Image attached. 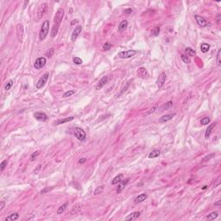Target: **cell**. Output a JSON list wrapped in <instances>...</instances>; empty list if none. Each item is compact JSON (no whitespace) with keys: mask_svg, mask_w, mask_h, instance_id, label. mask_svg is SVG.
I'll return each mask as SVG.
<instances>
[{"mask_svg":"<svg viewBox=\"0 0 221 221\" xmlns=\"http://www.w3.org/2000/svg\"><path fill=\"white\" fill-rule=\"evenodd\" d=\"M137 75L140 78H142V79H144V78L147 76V70H146V68H145V67H140V68H138V70H137Z\"/></svg>","mask_w":221,"mask_h":221,"instance_id":"cell-20","label":"cell"},{"mask_svg":"<svg viewBox=\"0 0 221 221\" xmlns=\"http://www.w3.org/2000/svg\"><path fill=\"white\" fill-rule=\"evenodd\" d=\"M7 164H8V160H4L2 162H1V164H0V169H1V171H3V170L5 168Z\"/></svg>","mask_w":221,"mask_h":221,"instance_id":"cell-42","label":"cell"},{"mask_svg":"<svg viewBox=\"0 0 221 221\" xmlns=\"http://www.w3.org/2000/svg\"><path fill=\"white\" fill-rule=\"evenodd\" d=\"M175 116V113H170V114H167V115H164L159 119L161 123H165V122H168V121L171 120Z\"/></svg>","mask_w":221,"mask_h":221,"instance_id":"cell-17","label":"cell"},{"mask_svg":"<svg viewBox=\"0 0 221 221\" xmlns=\"http://www.w3.org/2000/svg\"><path fill=\"white\" fill-rule=\"evenodd\" d=\"M186 52H187V55H189V56H194V55H196V52L193 48H191V47H187L186 48Z\"/></svg>","mask_w":221,"mask_h":221,"instance_id":"cell-31","label":"cell"},{"mask_svg":"<svg viewBox=\"0 0 221 221\" xmlns=\"http://www.w3.org/2000/svg\"><path fill=\"white\" fill-rule=\"evenodd\" d=\"M54 51H55V49H54V47H50L49 48V51L47 52V54H46V55H47V57L50 58L52 56V55H54Z\"/></svg>","mask_w":221,"mask_h":221,"instance_id":"cell-44","label":"cell"},{"mask_svg":"<svg viewBox=\"0 0 221 221\" xmlns=\"http://www.w3.org/2000/svg\"><path fill=\"white\" fill-rule=\"evenodd\" d=\"M214 205H217V206H220V200H218L217 202L214 203Z\"/></svg>","mask_w":221,"mask_h":221,"instance_id":"cell-52","label":"cell"},{"mask_svg":"<svg viewBox=\"0 0 221 221\" xmlns=\"http://www.w3.org/2000/svg\"><path fill=\"white\" fill-rule=\"evenodd\" d=\"M206 188H207V186H204L203 188H202V189L204 190V189H206Z\"/></svg>","mask_w":221,"mask_h":221,"instance_id":"cell-55","label":"cell"},{"mask_svg":"<svg viewBox=\"0 0 221 221\" xmlns=\"http://www.w3.org/2000/svg\"><path fill=\"white\" fill-rule=\"evenodd\" d=\"M39 154H40V152L39 151H36V152H34L33 154L30 156V162H33V161H35V159H36V157H37L38 156H39Z\"/></svg>","mask_w":221,"mask_h":221,"instance_id":"cell-39","label":"cell"},{"mask_svg":"<svg viewBox=\"0 0 221 221\" xmlns=\"http://www.w3.org/2000/svg\"><path fill=\"white\" fill-rule=\"evenodd\" d=\"M122 181H123V174H118V175H117L116 177L113 178V180L111 181V184H112V185H116V184H118V183H120Z\"/></svg>","mask_w":221,"mask_h":221,"instance_id":"cell-23","label":"cell"},{"mask_svg":"<svg viewBox=\"0 0 221 221\" xmlns=\"http://www.w3.org/2000/svg\"><path fill=\"white\" fill-rule=\"evenodd\" d=\"M215 125H216V124H210L209 126L207 127L206 130H205V139H207V138L210 136V135H211L212 131H213V128L215 127Z\"/></svg>","mask_w":221,"mask_h":221,"instance_id":"cell-21","label":"cell"},{"mask_svg":"<svg viewBox=\"0 0 221 221\" xmlns=\"http://www.w3.org/2000/svg\"><path fill=\"white\" fill-rule=\"evenodd\" d=\"M67 206V203H65V204H63L62 205H61V206H60L57 210V214H61V213H63L64 212H65Z\"/></svg>","mask_w":221,"mask_h":221,"instance_id":"cell-29","label":"cell"},{"mask_svg":"<svg viewBox=\"0 0 221 221\" xmlns=\"http://www.w3.org/2000/svg\"><path fill=\"white\" fill-rule=\"evenodd\" d=\"M63 16H64V10L62 8H59L57 10V11H56V13H55V16H54V24L60 26L61 21L63 19Z\"/></svg>","mask_w":221,"mask_h":221,"instance_id":"cell-3","label":"cell"},{"mask_svg":"<svg viewBox=\"0 0 221 221\" xmlns=\"http://www.w3.org/2000/svg\"><path fill=\"white\" fill-rule=\"evenodd\" d=\"M19 218V215H18V213H12V214H10V215H9L8 217H6L5 220L6 221H14V220H16V219Z\"/></svg>","mask_w":221,"mask_h":221,"instance_id":"cell-26","label":"cell"},{"mask_svg":"<svg viewBox=\"0 0 221 221\" xmlns=\"http://www.w3.org/2000/svg\"><path fill=\"white\" fill-rule=\"evenodd\" d=\"M220 17H221V15H220V14H219V15L217 16V23H218V24H219V23H220Z\"/></svg>","mask_w":221,"mask_h":221,"instance_id":"cell-50","label":"cell"},{"mask_svg":"<svg viewBox=\"0 0 221 221\" xmlns=\"http://www.w3.org/2000/svg\"><path fill=\"white\" fill-rule=\"evenodd\" d=\"M218 215H219L218 212H213V213H210L208 216H206L205 219H206V220H214L215 219H217Z\"/></svg>","mask_w":221,"mask_h":221,"instance_id":"cell-25","label":"cell"},{"mask_svg":"<svg viewBox=\"0 0 221 221\" xmlns=\"http://www.w3.org/2000/svg\"><path fill=\"white\" fill-rule=\"evenodd\" d=\"M4 205H5V203H4V200H1V205H0V211H2V210L4 209Z\"/></svg>","mask_w":221,"mask_h":221,"instance_id":"cell-47","label":"cell"},{"mask_svg":"<svg viewBox=\"0 0 221 221\" xmlns=\"http://www.w3.org/2000/svg\"><path fill=\"white\" fill-rule=\"evenodd\" d=\"M152 35L155 36H157L158 35H159V33H160V28L159 27H155L153 30H152Z\"/></svg>","mask_w":221,"mask_h":221,"instance_id":"cell-37","label":"cell"},{"mask_svg":"<svg viewBox=\"0 0 221 221\" xmlns=\"http://www.w3.org/2000/svg\"><path fill=\"white\" fill-rule=\"evenodd\" d=\"M157 105H158L157 104H156V105H154V107H153V108H152V109H150V111H148V112H147L145 115H149V114H150V113H153V112H154L155 110H156V108H157Z\"/></svg>","mask_w":221,"mask_h":221,"instance_id":"cell-46","label":"cell"},{"mask_svg":"<svg viewBox=\"0 0 221 221\" xmlns=\"http://www.w3.org/2000/svg\"><path fill=\"white\" fill-rule=\"evenodd\" d=\"M194 18H195V21H196V23L198 24V25L200 26V27L205 28V27H207V26L210 25L209 22H208V21H207L205 17H203L202 16L195 15V16H194Z\"/></svg>","mask_w":221,"mask_h":221,"instance_id":"cell-7","label":"cell"},{"mask_svg":"<svg viewBox=\"0 0 221 221\" xmlns=\"http://www.w3.org/2000/svg\"><path fill=\"white\" fill-rule=\"evenodd\" d=\"M86 161H87V159H86V158H81V159H79V164L84 163V162H86Z\"/></svg>","mask_w":221,"mask_h":221,"instance_id":"cell-49","label":"cell"},{"mask_svg":"<svg viewBox=\"0 0 221 221\" xmlns=\"http://www.w3.org/2000/svg\"><path fill=\"white\" fill-rule=\"evenodd\" d=\"M147 197H148V195H147V193H141V194H139V195H138L137 197L135 198V199H134V203H136V204L141 203V202L144 201V200H145V199H147Z\"/></svg>","mask_w":221,"mask_h":221,"instance_id":"cell-15","label":"cell"},{"mask_svg":"<svg viewBox=\"0 0 221 221\" xmlns=\"http://www.w3.org/2000/svg\"><path fill=\"white\" fill-rule=\"evenodd\" d=\"M47 63V60L45 57H39L36 60L35 63H34V67L36 69H41L44 67Z\"/></svg>","mask_w":221,"mask_h":221,"instance_id":"cell-9","label":"cell"},{"mask_svg":"<svg viewBox=\"0 0 221 221\" xmlns=\"http://www.w3.org/2000/svg\"><path fill=\"white\" fill-rule=\"evenodd\" d=\"M48 30H49V21H44L41 27V30L39 32V38L41 41H43L47 36V33H48Z\"/></svg>","mask_w":221,"mask_h":221,"instance_id":"cell-1","label":"cell"},{"mask_svg":"<svg viewBox=\"0 0 221 221\" xmlns=\"http://www.w3.org/2000/svg\"><path fill=\"white\" fill-rule=\"evenodd\" d=\"M128 182H129V179H126L125 181H122V182H120V184L118 186V188H117V193H120L121 192L123 191V189L124 188L125 185H126Z\"/></svg>","mask_w":221,"mask_h":221,"instance_id":"cell-19","label":"cell"},{"mask_svg":"<svg viewBox=\"0 0 221 221\" xmlns=\"http://www.w3.org/2000/svg\"><path fill=\"white\" fill-rule=\"evenodd\" d=\"M131 12H132V9H130V8L126 9V10H124V13L125 14H130Z\"/></svg>","mask_w":221,"mask_h":221,"instance_id":"cell-48","label":"cell"},{"mask_svg":"<svg viewBox=\"0 0 221 221\" xmlns=\"http://www.w3.org/2000/svg\"><path fill=\"white\" fill-rule=\"evenodd\" d=\"M210 118H208V117H205V118H203L200 119V124H202V125H206V124H208L210 123Z\"/></svg>","mask_w":221,"mask_h":221,"instance_id":"cell-33","label":"cell"},{"mask_svg":"<svg viewBox=\"0 0 221 221\" xmlns=\"http://www.w3.org/2000/svg\"><path fill=\"white\" fill-rule=\"evenodd\" d=\"M74 93H75V91H73V90L67 91V92H66V93L63 94V98H67V97H70V96H72L73 94H74Z\"/></svg>","mask_w":221,"mask_h":221,"instance_id":"cell-41","label":"cell"},{"mask_svg":"<svg viewBox=\"0 0 221 221\" xmlns=\"http://www.w3.org/2000/svg\"><path fill=\"white\" fill-rule=\"evenodd\" d=\"M104 188H105V186H99V187H97V188L94 190L95 195H97V194H100V193L104 191Z\"/></svg>","mask_w":221,"mask_h":221,"instance_id":"cell-32","label":"cell"},{"mask_svg":"<svg viewBox=\"0 0 221 221\" xmlns=\"http://www.w3.org/2000/svg\"><path fill=\"white\" fill-rule=\"evenodd\" d=\"M81 209H82V205H81V204H77V205H75L72 208V210L70 211V214H71V215L78 214V213H80Z\"/></svg>","mask_w":221,"mask_h":221,"instance_id":"cell-16","label":"cell"},{"mask_svg":"<svg viewBox=\"0 0 221 221\" xmlns=\"http://www.w3.org/2000/svg\"><path fill=\"white\" fill-rule=\"evenodd\" d=\"M34 118L38 121H41V122H45L47 120V114H45L44 112L41 111H36L34 113Z\"/></svg>","mask_w":221,"mask_h":221,"instance_id":"cell-10","label":"cell"},{"mask_svg":"<svg viewBox=\"0 0 221 221\" xmlns=\"http://www.w3.org/2000/svg\"><path fill=\"white\" fill-rule=\"evenodd\" d=\"M47 8H48V5H47V3H42L41 4H40L39 7L37 8V12H36L38 19H41L45 15L47 10Z\"/></svg>","mask_w":221,"mask_h":221,"instance_id":"cell-4","label":"cell"},{"mask_svg":"<svg viewBox=\"0 0 221 221\" xmlns=\"http://www.w3.org/2000/svg\"><path fill=\"white\" fill-rule=\"evenodd\" d=\"M81 31H82V26L79 25V26H77V27L75 28L74 30H73V33H72L71 41H76V39L78 38V36H79V35L80 34Z\"/></svg>","mask_w":221,"mask_h":221,"instance_id":"cell-12","label":"cell"},{"mask_svg":"<svg viewBox=\"0 0 221 221\" xmlns=\"http://www.w3.org/2000/svg\"><path fill=\"white\" fill-rule=\"evenodd\" d=\"M160 154H161V151L159 150H152L150 154H149V158L158 157V156H160Z\"/></svg>","mask_w":221,"mask_h":221,"instance_id":"cell-24","label":"cell"},{"mask_svg":"<svg viewBox=\"0 0 221 221\" xmlns=\"http://www.w3.org/2000/svg\"><path fill=\"white\" fill-rule=\"evenodd\" d=\"M210 48V45L208 43H202L200 46V50L202 53H206Z\"/></svg>","mask_w":221,"mask_h":221,"instance_id":"cell-28","label":"cell"},{"mask_svg":"<svg viewBox=\"0 0 221 221\" xmlns=\"http://www.w3.org/2000/svg\"><path fill=\"white\" fill-rule=\"evenodd\" d=\"M73 61L75 64H77V65H80V64H82V62H83L82 59L79 57H74L73 59Z\"/></svg>","mask_w":221,"mask_h":221,"instance_id":"cell-40","label":"cell"},{"mask_svg":"<svg viewBox=\"0 0 221 221\" xmlns=\"http://www.w3.org/2000/svg\"><path fill=\"white\" fill-rule=\"evenodd\" d=\"M220 54H221V49L219 48V50H218V53H217V60H216V61H217V66L218 67H220V63H221V61H220Z\"/></svg>","mask_w":221,"mask_h":221,"instance_id":"cell-36","label":"cell"},{"mask_svg":"<svg viewBox=\"0 0 221 221\" xmlns=\"http://www.w3.org/2000/svg\"><path fill=\"white\" fill-rule=\"evenodd\" d=\"M172 105H173V102H172V101H168V102H167L166 104H164V105L162 106V108H161V111H163L165 109L167 110V109H168L169 107H171Z\"/></svg>","mask_w":221,"mask_h":221,"instance_id":"cell-30","label":"cell"},{"mask_svg":"<svg viewBox=\"0 0 221 221\" xmlns=\"http://www.w3.org/2000/svg\"><path fill=\"white\" fill-rule=\"evenodd\" d=\"M75 24H78V20H73V22L71 23V25H73Z\"/></svg>","mask_w":221,"mask_h":221,"instance_id":"cell-53","label":"cell"},{"mask_svg":"<svg viewBox=\"0 0 221 221\" xmlns=\"http://www.w3.org/2000/svg\"><path fill=\"white\" fill-rule=\"evenodd\" d=\"M58 31H59V26L57 25H53V28H52V30H51V36L52 37H55V36H57Z\"/></svg>","mask_w":221,"mask_h":221,"instance_id":"cell-27","label":"cell"},{"mask_svg":"<svg viewBox=\"0 0 221 221\" xmlns=\"http://www.w3.org/2000/svg\"><path fill=\"white\" fill-rule=\"evenodd\" d=\"M181 58H182V61H183V62H185V63H187V64H189L190 63V59H189V57H188V55H181Z\"/></svg>","mask_w":221,"mask_h":221,"instance_id":"cell-35","label":"cell"},{"mask_svg":"<svg viewBox=\"0 0 221 221\" xmlns=\"http://www.w3.org/2000/svg\"><path fill=\"white\" fill-rule=\"evenodd\" d=\"M127 27H128V22H127L126 20H124V21H122V22L120 23V24H119L118 30L120 32H123L126 30Z\"/></svg>","mask_w":221,"mask_h":221,"instance_id":"cell-22","label":"cell"},{"mask_svg":"<svg viewBox=\"0 0 221 221\" xmlns=\"http://www.w3.org/2000/svg\"><path fill=\"white\" fill-rule=\"evenodd\" d=\"M24 35V28L22 24H18L16 25V37L19 42H22Z\"/></svg>","mask_w":221,"mask_h":221,"instance_id":"cell-8","label":"cell"},{"mask_svg":"<svg viewBox=\"0 0 221 221\" xmlns=\"http://www.w3.org/2000/svg\"><path fill=\"white\" fill-rule=\"evenodd\" d=\"M213 156H214V154H212L211 156H206V157H205V158H204V160H205V161H206V160H209V158H210V157H213Z\"/></svg>","mask_w":221,"mask_h":221,"instance_id":"cell-51","label":"cell"},{"mask_svg":"<svg viewBox=\"0 0 221 221\" xmlns=\"http://www.w3.org/2000/svg\"><path fill=\"white\" fill-rule=\"evenodd\" d=\"M13 84H14V81L12 80V79L9 80L8 83H7V84L5 85V87H4V90H5V91H8V90H10V89L12 87V86H13Z\"/></svg>","mask_w":221,"mask_h":221,"instance_id":"cell-34","label":"cell"},{"mask_svg":"<svg viewBox=\"0 0 221 221\" xmlns=\"http://www.w3.org/2000/svg\"><path fill=\"white\" fill-rule=\"evenodd\" d=\"M137 54L136 50H127V51H121L118 53V57L122 58V59H128L136 55Z\"/></svg>","mask_w":221,"mask_h":221,"instance_id":"cell-6","label":"cell"},{"mask_svg":"<svg viewBox=\"0 0 221 221\" xmlns=\"http://www.w3.org/2000/svg\"><path fill=\"white\" fill-rule=\"evenodd\" d=\"M112 47V45L110 43V42H105L104 45H103V50L104 51H107V50L110 49V47Z\"/></svg>","mask_w":221,"mask_h":221,"instance_id":"cell-38","label":"cell"},{"mask_svg":"<svg viewBox=\"0 0 221 221\" xmlns=\"http://www.w3.org/2000/svg\"><path fill=\"white\" fill-rule=\"evenodd\" d=\"M73 135L79 141H84L87 137V133L82 128L76 127L73 129Z\"/></svg>","mask_w":221,"mask_h":221,"instance_id":"cell-2","label":"cell"},{"mask_svg":"<svg viewBox=\"0 0 221 221\" xmlns=\"http://www.w3.org/2000/svg\"><path fill=\"white\" fill-rule=\"evenodd\" d=\"M140 215H141L140 212H134V213H131L130 214H129L124 219H125V220H130V221L136 220V219H137L138 218H139Z\"/></svg>","mask_w":221,"mask_h":221,"instance_id":"cell-14","label":"cell"},{"mask_svg":"<svg viewBox=\"0 0 221 221\" xmlns=\"http://www.w3.org/2000/svg\"><path fill=\"white\" fill-rule=\"evenodd\" d=\"M220 179H221L220 176L217 178V180H216L215 182H214V185H213V187H214V188H217V187H219V186L220 185V183H221V180Z\"/></svg>","mask_w":221,"mask_h":221,"instance_id":"cell-43","label":"cell"},{"mask_svg":"<svg viewBox=\"0 0 221 221\" xmlns=\"http://www.w3.org/2000/svg\"><path fill=\"white\" fill-rule=\"evenodd\" d=\"M48 76H49V73H47V72L41 75V77L40 78L39 80H38L37 83H36V88L37 89L42 88V87L46 85V83H47V79H48Z\"/></svg>","mask_w":221,"mask_h":221,"instance_id":"cell-5","label":"cell"},{"mask_svg":"<svg viewBox=\"0 0 221 221\" xmlns=\"http://www.w3.org/2000/svg\"><path fill=\"white\" fill-rule=\"evenodd\" d=\"M41 169V164H39V165H37L36 167V168H35V170H34V174H38L40 172V170Z\"/></svg>","mask_w":221,"mask_h":221,"instance_id":"cell-45","label":"cell"},{"mask_svg":"<svg viewBox=\"0 0 221 221\" xmlns=\"http://www.w3.org/2000/svg\"><path fill=\"white\" fill-rule=\"evenodd\" d=\"M109 81V77L108 76H104V77L102 78V79H99V81L98 82V84H97V87H96V89L97 90H100L102 87H104V86H105L108 83Z\"/></svg>","mask_w":221,"mask_h":221,"instance_id":"cell-13","label":"cell"},{"mask_svg":"<svg viewBox=\"0 0 221 221\" xmlns=\"http://www.w3.org/2000/svg\"><path fill=\"white\" fill-rule=\"evenodd\" d=\"M29 4V1H25V3H24V9L26 8V5Z\"/></svg>","mask_w":221,"mask_h":221,"instance_id":"cell-54","label":"cell"},{"mask_svg":"<svg viewBox=\"0 0 221 221\" xmlns=\"http://www.w3.org/2000/svg\"><path fill=\"white\" fill-rule=\"evenodd\" d=\"M74 119V117H69V118H66L63 119H59V120H56L55 122V125H60V124H65V123L67 122H71Z\"/></svg>","mask_w":221,"mask_h":221,"instance_id":"cell-18","label":"cell"},{"mask_svg":"<svg viewBox=\"0 0 221 221\" xmlns=\"http://www.w3.org/2000/svg\"><path fill=\"white\" fill-rule=\"evenodd\" d=\"M166 77H167V75H166V73L165 72H162V73H161V74L159 75V77H158L157 79V87L158 88H162V87H163L164 83H165L166 81Z\"/></svg>","mask_w":221,"mask_h":221,"instance_id":"cell-11","label":"cell"}]
</instances>
